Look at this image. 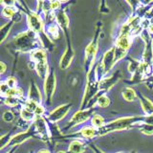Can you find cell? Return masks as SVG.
Wrapping results in <instances>:
<instances>
[{
    "label": "cell",
    "mask_w": 153,
    "mask_h": 153,
    "mask_svg": "<svg viewBox=\"0 0 153 153\" xmlns=\"http://www.w3.org/2000/svg\"><path fill=\"white\" fill-rule=\"evenodd\" d=\"M146 122V116H132V117H123L107 123L103 127L99 129L98 136H103L105 134L114 131L126 130L130 127L136 126L137 124Z\"/></svg>",
    "instance_id": "6da1fadb"
},
{
    "label": "cell",
    "mask_w": 153,
    "mask_h": 153,
    "mask_svg": "<svg viewBox=\"0 0 153 153\" xmlns=\"http://www.w3.org/2000/svg\"><path fill=\"white\" fill-rule=\"evenodd\" d=\"M38 42H39L38 35L31 30H28L17 35L13 40V44L16 50L18 52L31 53L36 49V45Z\"/></svg>",
    "instance_id": "7a4b0ae2"
},
{
    "label": "cell",
    "mask_w": 153,
    "mask_h": 153,
    "mask_svg": "<svg viewBox=\"0 0 153 153\" xmlns=\"http://www.w3.org/2000/svg\"><path fill=\"white\" fill-rule=\"evenodd\" d=\"M102 26V25H100ZM100 26L97 28L95 33L94 38L92 39L87 47L85 48V59H84V70H85V75L86 76H89L91 72L93 71V65L96 59V56L99 50V40H100V35L102 32Z\"/></svg>",
    "instance_id": "3957f363"
},
{
    "label": "cell",
    "mask_w": 153,
    "mask_h": 153,
    "mask_svg": "<svg viewBox=\"0 0 153 153\" xmlns=\"http://www.w3.org/2000/svg\"><path fill=\"white\" fill-rule=\"evenodd\" d=\"M94 111H95V109L92 107H89L87 109H80L79 111L76 112L73 115V117L71 118L66 128L67 129L73 128V127L78 126L79 124L83 123L85 122H87L90 118L93 117L92 115H94Z\"/></svg>",
    "instance_id": "277c9868"
},
{
    "label": "cell",
    "mask_w": 153,
    "mask_h": 153,
    "mask_svg": "<svg viewBox=\"0 0 153 153\" xmlns=\"http://www.w3.org/2000/svg\"><path fill=\"white\" fill-rule=\"evenodd\" d=\"M27 23L29 30L36 33V35H40L43 32H45L44 23L41 19L39 13L36 12L28 11L27 13Z\"/></svg>",
    "instance_id": "5b68a950"
},
{
    "label": "cell",
    "mask_w": 153,
    "mask_h": 153,
    "mask_svg": "<svg viewBox=\"0 0 153 153\" xmlns=\"http://www.w3.org/2000/svg\"><path fill=\"white\" fill-rule=\"evenodd\" d=\"M56 87V74L53 70H50L49 75L44 80L43 90H44V98L47 103H51L53 97H54L55 91Z\"/></svg>",
    "instance_id": "8992f818"
},
{
    "label": "cell",
    "mask_w": 153,
    "mask_h": 153,
    "mask_svg": "<svg viewBox=\"0 0 153 153\" xmlns=\"http://www.w3.org/2000/svg\"><path fill=\"white\" fill-rule=\"evenodd\" d=\"M72 108V103H64L59 106L55 108L51 113L48 115L46 120L50 123H56L57 122L61 121L62 119L66 117V115L69 113V111Z\"/></svg>",
    "instance_id": "52a82bcc"
},
{
    "label": "cell",
    "mask_w": 153,
    "mask_h": 153,
    "mask_svg": "<svg viewBox=\"0 0 153 153\" xmlns=\"http://www.w3.org/2000/svg\"><path fill=\"white\" fill-rule=\"evenodd\" d=\"M116 63L117 62H116V57H115V46H113L111 49H109L108 51L104 53L102 63L100 65V69L102 71V76L106 75Z\"/></svg>",
    "instance_id": "ba28073f"
},
{
    "label": "cell",
    "mask_w": 153,
    "mask_h": 153,
    "mask_svg": "<svg viewBox=\"0 0 153 153\" xmlns=\"http://www.w3.org/2000/svg\"><path fill=\"white\" fill-rule=\"evenodd\" d=\"M33 126H35L38 137L44 138L45 141L51 138L49 123L44 117H36L35 121L33 122Z\"/></svg>",
    "instance_id": "9c48e42d"
},
{
    "label": "cell",
    "mask_w": 153,
    "mask_h": 153,
    "mask_svg": "<svg viewBox=\"0 0 153 153\" xmlns=\"http://www.w3.org/2000/svg\"><path fill=\"white\" fill-rule=\"evenodd\" d=\"M36 136H37V133L35 129V126H33V123H32L30 126V127H29L26 131L17 133V134H16V135H13L11 139V142H10L9 146H19V145H21L22 143L29 140L30 138L36 137Z\"/></svg>",
    "instance_id": "30bf717a"
},
{
    "label": "cell",
    "mask_w": 153,
    "mask_h": 153,
    "mask_svg": "<svg viewBox=\"0 0 153 153\" xmlns=\"http://www.w3.org/2000/svg\"><path fill=\"white\" fill-rule=\"evenodd\" d=\"M120 79H121V71L120 70L116 71L112 76H108V78L102 79L99 82V92L102 94L107 93L115 84H117Z\"/></svg>",
    "instance_id": "8fae6325"
},
{
    "label": "cell",
    "mask_w": 153,
    "mask_h": 153,
    "mask_svg": "<svg viewBox=\"0 0 153 153\" xmlns=\"http://www.w3.org/2000/svg\"><path fill=\"white\" fill-rule=\"evenodd\" d=\"M55 19L56 24L59 25V29H61L62 32L66 36L67 42L70 41V35H69V25H70V21L69 18L67 16L66 13L63 10H59L55 13Z\"/></svg>",
    "instance_id": "7c38bea8"
},
{
    "label": "cell",
    "mask_w": 153,
    "mask_h": 153,
    "mask_svg": "<svg viewBox=\"0 0 153 153\" xmlns=\"http://www.w3.org/2000/svg\"><path fill=\"white\" fill-rule=\"evenodd\" d=\"M75 56V51L73 49V47L71 45V41L67 42V46L66 49L62 54L61 57H60V61H59V67L61 69H67L70 66L71 62L73 61V59Z\"/></svg>",
    "instance_id": "4fadbf2b"
},
{
    "label": "cell",
    "mask_w": 153,
    "mask_h": 153,
    "mask_svg": "<svg viewBox=\"0 0 153 153\" xmlns=\"http://www.w3.org/2000/svg\"><path fill=\"white\" fill-rule=\"evenodd\" d=\"M139 100L141 102V106L146 117H153V102L148 100L146 96L139 94Z\"/></svg>",
    "instance_id": "5bb4252c"
},
{
    "label": "cell",
    "mask_w": 153,
    "mask_h": 153,
    "mask_svg": "<svg viewBox=\"0 0 153 153\" xmlns=\"http://www.w3.org/2000/svg\"><path fill=\"white\" fill-rule=\"evenodd\" d=\"M28 99L33 100V102H36L38 104H40L42 102V94L35 81H32L30 87H29Z\"/></svg>",
    "instance_id": "9a60e30c"
},
{
    "label": "cell",
    "mask_w": 153,
    "mask_h": 153,
    "mask_svg": "<svg viewBox=\"0 0 153 153\" xmlns=\"http://www.w3.org/2000/svg\"><path fill=\"white\" fill-rule=\"evenodd\" d=\"M131 45H132V37L126 35H120L117 37L116 42H115V46L126 52L130 49Z\"/></svg>",
    "instance_id": "2e32d148"
},
{
    "label": "cell",
    "mask_w": 153,
    "mask_h": 153,
    "mask_svg": "<svg viewBox=\"0 0 153 153\" xmlns=\"http://www.w3.org/2000/svg\"><path fill=\"white\" fill-rule=\"evenodd\" d=\"M30 54H31L30 55L31 61L33 62V64L39 63V62H42V61H47V53H46V50L44 49L36 48V50L31 52Z\"/></svg>",
    "instance_id": "e0dca14e"
},
{
    "label": "cell",
    "mask_w": 153,
    "mask_h": 153,
    "mask_svg": "<svg viewBox=\"0 0 153 153\" xmlns=\"http://www.w3.org/2000/svg\"><path fill=\"white\" fill-rule=\"evenodd\" d=\"M86 145L81 140H73L69 145L68 153H83Z\"/></svg>",
    "instance_id": "ac0fdd59"
},
{
    "label": "cell",
    "mask_w": 153,
    "mask_h": 153,
    "mask_svg": "<svg viewBox=\"0 0 153 153\" xmlns=\"http://www.w3.org/2000/svg\"><path fill=\"white\" fill-rule=\"evenodd\" d=\"M35 70L36 71L38 76L43 80L46 79V78L48 76V75H49V72H50L47 61H42V62H39V63L35 64Z\"/></svg>",
    "instance_id": "d6986e66"
},
{
    "label": "cell",
    "mask_w": 153,
    "mask_h": 153,
    "mask_svg": "<svg viewBox=\"0 0 153 153\" xmlns=\"http://www.w3.org/2000/svg\"><path fill=\"white\" fill-rule=\"evenodd\" d=\"M38 39H39V42L41 46L43 47L44 50H48V51H52L54 49V42L51 39V38L46 35L45 32H43L40 35H38Z\"/></svg>",
    "instance_id": "ffe728a7"
},
{
    "label": "cell",
    "mask_w": 153,
    "mask_h": 153,
    "mask_svg": "<svg viewBox=\"0 0 153 153\" xmlns=\"http://www.w3.org/2000/svg\"><path fill=\"white\" fill-rule=\"evenodd\" d=\"M45 33L51 39H57L59 37V27L57 24H49L45 28Z\"/></svg>",
    "instance_id": "44dd1931"
},
{
    "label": "cell",
    "mask_w": 153,
    "mask_h": 153,
    "mask_svg": "<svg viewBox=\"0 0 153 153\" xmlns=\"http://www.w3.org/2000/svg\"><path fill=\"white\" fill-rule=\"evenodd\" d=\"M123 98L126 100V102H135L139 99V95L136 93V91L131 87H126L123 89L122 92Z\"/></svg>",
    "instance_id": "7402d4cb"
},
{
    "label": "cell",
    "mask_w": 153,
    "mask_h": 153,
    "mask_svg": "<svg viewBox=\"0 0 153 153\" xmlns=\"http://www.w3.org/2000/svg\"><path fill=\"white\" fill-rule=\"evenodd\" d=\"M99 130L97 128L91 126H85L80 129V135L85 139H93L96 136H98Z\"/></svg>",
    "instance_id": "603a6c76"
},
{
    "label": "cell",
    "mask_w": 153,
    "mask_h": 153,
    "mask_svg": "<svg viewBox=\"0 0 153 153\" xmlns=\"http://www.w3.org/2000/svg\"><path fill=\"white\" fill-rule=\"evenodd\" d=\"M16 7H3L2 11H1V14L8 19H13L14 21V18H16L17 14V9H16Z\"/></svg>",
    "instance_id": "cb8c5ba5"
},
{
    "label": "cell",
    "mask_w": 153,
    "mask_h": 153,
    "mask_svg": "<svg viewBox=\"0 0 153 153\" xmlns=\"http://www.w3.org/2000/svg\"><path fill=\"white\" fill-rule=\"evenodd\" d=\"M105 124H106V123H105L104 119H103V117L102 116V115L94 114L93 117L91 118V126H92L93 127H95V128H97L98 130L102 128V127H103Z\"/></svg>",
    "instance_id": "d4e9b609"
},
{
    "label": "cell",
    "mask_w": 153,
    "mask_h": 153,
    "mask_svg": "<svg viewBox=\"0 0 153 153\" xmlns=\"http://www.w3.org/2000/svg\"><path fill=\"white\" fill-rule=\"evenodd\" d=\"M14 21L12 20V21H9L7 23H5L4 25L1 27V30H0V35H1V39H0V43H3L5 41V39L7 38L8 35L11 32V29L13 25Z\"/></svg>",
    "instance_id": "484cf974"
},
{
    "label": "cell",
    "mask_w": 153,
    "mask_h": 153,
    "mask_svg": "<svg viewBox=\"0 0 153 153\" xmlns=\"http://www.w3.org/2000/svg\"><path fill=\"white\" fill-rule=\"evenodd\" d=\"M96 104L100 108H105L109 106L110 104V99L107 97L106 94H100L96 100Z\"/></svg>",
    "instance_id": "4316f807"
},
{
    "label": "cell",
    "mask_w": 153,
    "mask_h": 153,
    "mask_svg": "<svg viewBox=\"0 0 153 153\" xmlns=\"http://www.w3.org/2000/svg\"><path fill=\"white\" fill-rule=\"evenodd\" d=\"M20 116H21V119L23 120L24 122L26 123H30V122H33L36 119V115L35 113H33L31 111H29V110L25 109V108H22L21 111H20Z\"/></svg>",
    "instance_id": "83f0119b"
},
{
    "label": "cell",
    "mask_w": 153,
    "mask_h": 153,
    "mask_svg": "<svg viewBox=\"0 0 153 153\" xmlns=\"http://www.w3.org/2000/svg\"><path fill=\"white\" fill-rule=\"evenodd\" d=\"M140 65H141V62L138 61L137 59H132L129 61V65H128V71L129 73L134 75L137 72V70L140 68Z\"/></svg>",
    "instance_id": "f1b7e54d"
},
{
    "label": "cell",
    "mask_w": 153,
    "mask_h": 153,
    "mask_svg": "<svg viewBox=\"0 0 153 153\" xmlns=\"http://www.w3.org/2000/svg\"><path fill=\"white\" fill-rule=\"evenodd\" d=\"M37 106H38V103H36V102H33V100H32L27 99V100H25V102H24V107L23 108H25V109L29 110V111L35 113Z\"/></svg>",
    "instance_id": "f546056e"
},
{
    "label": "cell",
    "mask_w": 153,
    "mask_h": 153,
    "mask_svg": "<svg viewBox=\"0 0 153 153\" xmlns=\"http://www.w3.org/2000/svg\"><path fill=\"white\" fill-rule=\"evenodd\" d=\"M19 100L20 99L16 97H7L4 100V103L8 105L9 107H16L19 104Z\"/></svg>",
    "instance_id": "4dcf8cb0"
},
{
    "label": "cell",
    "mask_w": 153,
    "mask_h": 153,
    "mask_svg": "<svg viewBox=\"0 0 153 153\" xmlns=\"http://www.w3.org/2000/svg\"><path fill=\"white\" fill-rule=\"evenodd\" d=\"M2 118L6 123H13L14 120H16V116H14V114L12 111H10V110H9V111L4 112Z\"/></svg>",
    "instance_id": "1f68e13d"
},
{
    "label": "cell",
    "mask_w": 153,
    "mask_h": 153,
    "mask_svg": "<svg viewBox=\"0 0 153 153\" xmlns=\"http://www.w3.org/2000/svg\"><path fill=\"white\" fill-rule=\"evenodd\" d=\"M61 2L60 1H51V10L52 12H57L60 10V7H61Z\"/></svg>",
    "instance_id": "d6a6232c"
},
{
    "label": "cell",
    "mask_w": 153,
    "mask_h": 153,
    "mask_svg": "<svg viewBox=\"0 0 153 153\" xmlns=\"http://www.w3.org/2000/svg\"><path fill=\"white\" fill-rule=\"evenodd\" d=\"M6 83L9 85L10 88H16V79L13 76H9L6 79Z\"/></svg>",
    "instance_id": "836d02e7"
},
{
    "label": "cell",
    "mask_w": 153,
    "mask_h": 153,
    "mask_svg": "<svg viewBox=\"0 0 153 153\" xmlns=\"http://www.w3.org/2000/svg\"><path fill=\"white\" fill-rule=\"evenodd\" d=\"M45 113V109L42 106L41 104H38V106L36 107V111H35V115L36 117H43V115Z\"/></svg>",
    "instance_id": "e575fe53"
},
{
    "label": "cell",
    "mask_w": 153,
    "mask_h": 153,
    "mask_svg": "<svg viewBox=\"0 0 153 153\" xmlns=\"http://www.w3.org/2000/svg\"><path fill=\"white\" fill-rule=\"evenodd\" d=\"M10 90L9 85L6 82H2L1 83V96L3 98H5V96L8 93V91Z\"/></svg>",
    "instance_id": "d590c367"
},
{
    "label": "cell",
    "mask_w": 153,
    "mask_h": 153,
    "mask_svg": "<svg viewBox=\"0 0 153 153\" xmlns=\"http://www.w3.org/2000/svg\"><path fill=\"white\" fill-rule=\"evenodd\" d=\"M0 65H1V71H0V73H1V75H3L5 73V71L7 70V65L5 64L3 61L0 62Z\"/></svg>",
    "instance_id": "8d00e7d4"
},
{
    "label": "cell",
    "mask_w": 153,
    "mask_h": 153,
    "mask_svg": "<svg viewBox=\"0 0 153 153\" xmlns=\"http://www.w3.org/2000/svg\"><path fill=\"white\" fill-rule=\"evenodd\" d=\"M37 153H51L48 149H41L39 151H37Z\"/></svg>",
    "instance_id": "74e56055"
},
{
    "label": "cell",
    "mask_w": 153,
    "mask_h": 153,
    "mask_svg": "<svg viewBox=\"0 0 153 153\" xmlns=\"http://www.w3.org/2000/svg\"><path fill=\"white\" fill-rule=\"evenodd\" d=\"M13 151H14V148H12V149L10 150L9 152H7V153H13Z\"/></svg>",
    "instance_id": "f35d334b"
},
{
    "label": "cell",
    "mask_w": 153,
    "mask_h": 153,
    "mask_svg": "<svg viewBox=\"0 0 153 153\" xmlns=\"http://www.w3.org/2000/svg\"><path fill=\"white\" fill-rule=\"evenodd\" d=\"M56 153H66L65 151H57Z\"/></svg>",
    "instance_id": "ab89813d"
},
{
    "label": "cell",
    "mask_w": 153,
    "mask_h": 153,
    "mask_svg": "<svg viewBox=\"0 0 153 153\" xmlns=\"http://www.w3.org/2000/svg\"><path fill=\"white\" fill-rule=\"evenodd\" d=\"M117 153H123V152H117Z\"/></svg>",
    "instance_id": "60d3db41"
},
{
    "label": "cell",
    "mask_w": 153,
    "mask_h": 153,
    "mask_svg": "<svg viewBox=\"0 0 153 153\" xmlns=\"http://www.w3.org/2000/svg\"><path fill=\"white\" fill-rule=\"evenodd\" d=\"M131 153H135V152H134V151H132V152H131Z\"/></svg>",
    "instance_id": "b9f144b4"
}]
</instances>
